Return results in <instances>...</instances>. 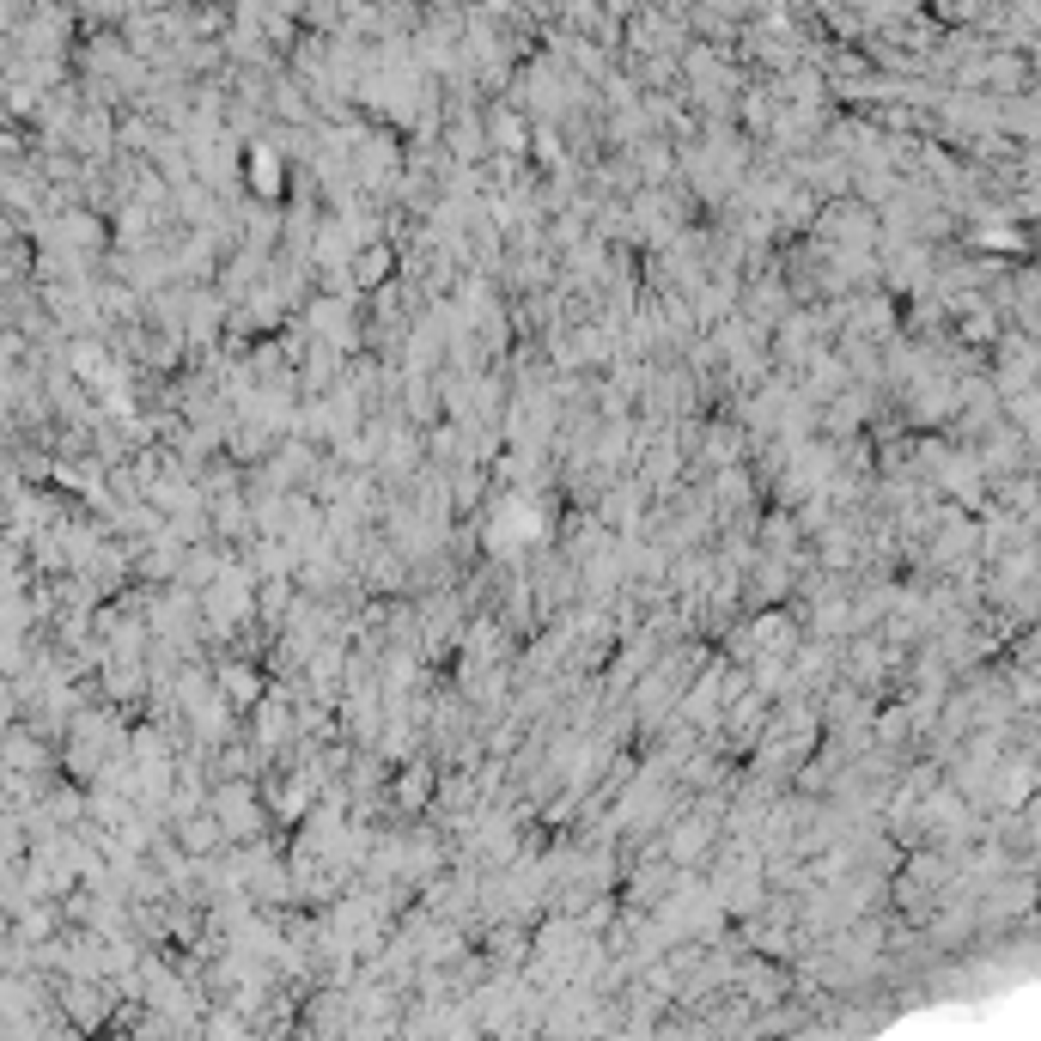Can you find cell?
I'll use <instances>...</instances> for the list:
<instances>
[{
	"mask_svg": "<svg viewBox=\"0 0 1041 1041\" xmlns=\"http://www.w3.org/2000/svg\"><path fill=\"white\" fill-rule=\"evenodd\" d=\"M226 700H232V706H256V676L226 670Z\"/></svg>",
	"mask_w": 1041,
	"mask_h": 1041,
	"instance_id": "7a4b0ae2",
	"label": "cell"
},
{
	"mask_svg": "<svg viewBox=\"0 0 1041 1041\" xmlns=\"http://www.w3.org/2000/svg\"><path fill=\"white\" fill-rule=\"evenodd\" d=\"M384 275H390V256H384V250H372V256L359 262V280H366V286H378Z\"/></svg>",
	"mask_w": 1041,
	"mask_h": 1041,
	"instance_id": "3957f363",
	"label": "cell"
},
{
	"mask_svg": "<svg viewBox=\"0 0 1041 1041\" xmlns=\"http://www.w3.org/2000/svg\"><path fill=\"white\" fill-rule=\"evenodd\" d=\"M536 536H542V512H536L530 500H512L500 518L487 524V542H493V549H518V542H536Z\"/></svg>",
	"mask_w": 1041,
	"mask_h": 1041,
	"instance_id": "6da1fadb",
	"label": "cell"
}]
</instances>
